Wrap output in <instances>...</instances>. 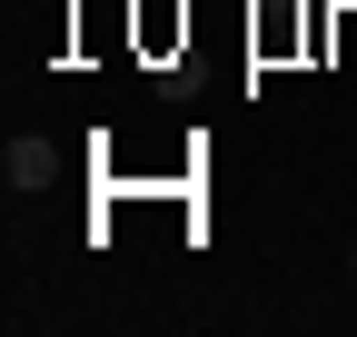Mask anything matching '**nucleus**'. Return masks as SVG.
<instances>
[{"label":"nucleus","instance_id":"nucleus-1","mask_svg":"<svg viewBox=\"0 0 357 337\" xmlns=\"http://www.w3.org/2000/svg\"><path fill=\"white\" fill-rule=\"evenodd\" d=\"M40 168H50V139H10V189H30Z\"/></svg>","mask_w":357,"mask_h":337}]
</instances>
